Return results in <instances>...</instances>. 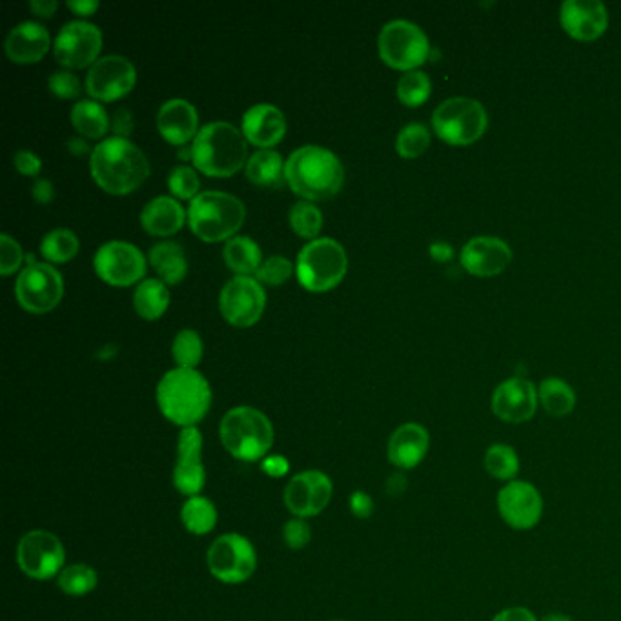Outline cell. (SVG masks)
<instances>
[{
    "label": "cell",
    "mask_w": 621,
    "mask_h": 621,
    "mask_svg": "<svg viewBox=\"0 0 621 621\" xmlns=\"http://www.w3.org/2000/svg\"><path fill=\"white\" fill-rule=\"evenodd\" d=\"M90 168L102 190L115 195L130 194L150 175V163L143 150L115 135L93 148Z\"/></svg>",
    "instance_id": "1"
},
{
    "label": "cell",
    "mask_w": 621,
    "mask_h": 621,
    "mask_svg": "<svg viewBox=\"0 0 621 621\" xmlns=\"http://www.w3.org/2000/svg\"><path fill=\"white\" fill-rule=\"evenodd\" d=\"M285 177L297 195L310 201H323L341 190L345 170L336 153L317 144H306L288 157Z\"/></svg>",
    "instance_id": "2"
},
{
    "label": "cell",
    "mask_w": 621,
    "mask_h": 621,
    "mask_svg": "<svg viewBox=\"0 0 621 621\" xmlns=\"http://www.w3.org/2000/svg\"><path fill=\"white\" fill-rule=\"evenodd\" d=\"M157 405L179 427H195L212 405V388L195 368H174L157 385Z\"/></svg>",
    "instance_id": "3"
},
{
    "label": "cell",
    "mask_w": 621,
    "mask_h": 621,
    "mask_svg": "<svg viewBox=\"0 0 621 621\" xmlns=\"http://www.w3.org/2000/svg\"><path fill=\"white\" fill-rule=\"evenodd\" d=\"M246 137L234 124L215 121L195 135L192 159L210 177H230L246 163Z\"/></svg>",
    "instance_id": "4"
},
{
    "label": "cell",
    "mask_w": 621,
    "mask_h": 621,
    "mask_svg": "<svg viewBox=\"0 0 621 621\" xmlns=\"http://www.w3.org/2000/svg\"><path fill=\"white\" fill-rule=\"evenodd\" d=\"M219 436L224 448L241 461L265 459L274 445V427L261 410L235 407L224 414Z\"/></svg>",
    "instance_id": "5"
},
{
    "label": "cell",
    "mask_w": 621,
    "mask_h": 621,
    "mask_svg": "<svg viewBox=\"0 0 621 621\" xmlns=\"http://www.w3.org/2000/svg\"><path fill=\"white\" fill-rule=\"evenodd\" d=\"M245 217L241 199L215 190L197 195L188 210L192 232L208 243L232 239L245 223Z\"/></svg>",
    "instance_id": "6"
},
{
    "label": "cell",
    "mask_w": 621,
    "mask_h": 621,
    "mask_svg": "<svg viewBox=\"0 0 621 621\" xmlns=\"http://www.w3.org/2000/svg\"><path fill=\"white\" fill-rule=\"evenodd\" d=\"M347 268L345 248L330 237L314 239L297 255V279L310 292H326L339 285Z\"/></svg>",
    "instance_id": "7"
},
{
    "label": "cell",
    "mask_w": 621,
    "mask_h": 621,
    "mask_svg": "<svg viewBox=\"0 0 621 621\" xmlns=\"http://www.w3.org/2000/svg\"><path fill=\"white\" fill-rule=\"evenodd\" d=\"M432 124L443 141L454 146H467L485 133L489 117L483 104L476 99L452 97L436 108Z\"/></svg>",
    "instance_id": "8"
},
{
    "label": "cell",
    "mask_w": 621,
    "mask_h": 621,
    "mask_svg": "<svg viewBox=\"0 0 621 621\" xmlns=\"http://www.w3.org/2000/svg\"><path fill=\"white\" fill-rule=\"evenodd\" d=\"M381 59L398 70H416L430 53L425 31L414 22L396 19L383 26L377 39Z\"/></svg>",
    "instance_id": "9"
},
{
    "label": "cell",
    "mask_w": 621,
    "mask_h": 621,
    "mask_svg": "<svg viewBox=\"0 0 621 621\" xmlns=\"http://www.w3.org/2000/svg\"><path fill=\"white\" fill-rule=\"evenodd\" d=\"M208 569L212 576L228 585H237L250 580L257 567V554L254 545L241 534H223L210 545Z\"/></svg>",
    "instance_id": "10"
},
{
    "label": "cell",
    "mask_w": 621,
    "mask_h": 621,
    "mask_svg": "<svg viewBox=\"0 0 621 621\" xmlns=\"http://www.w3.org/2000/svg\"><path fill=\"white\" fill-rule=\"evenodd\" d=\"M496 509L499 518L505 525H509L510 529L525 532L540 525L545 512V501L540 489L534 483L518 478L505 483L499 489Z\"/></svg>",
    "instance_id": "11"
},
{
    "label": "cell",
    "mask_w": 621,
    "mask_h": 621,
    "mask_svg": "<svg viewBox=\"0 0 621 621\" xmlns=\"http://www.w3.org/2000/svg\"><path fill=\"white\" fill-rule=\"evenodd\" d=\"M17 561L31 580H51L64 569L66 552L55 534L48 530H30L19 541Z\"/></svg>",
    "instance_id": "12"
},
{
    "label": "cell",
    "mask_w": 621,
    "mask_h": 621,
    "mask_svg": "<svg viewBox=\"0 0 621 621\" xmlns=\"http://www.w3.org/2000/svg\"><path fill=\"white\" fill-rule=\"evenodd\" d=\"M64 294L62 275L46 263H33L22 270L15 283V296L22 308L33 314L50 312L61 303Z\"/></svg>",
    "instance_id": "13"
},
{
    "label": "cell",
    "mask_w": 621,
    "mask_h": 621,
    "mask_svg": "<svg viewBox=\"0 0 621 621\" xmlns=\"http://www.w3.org/2000/svg\"><path fill=\"white\" fill-rule=\"evenodd\" d=\"M266 305V294L261 283L248 277L237 275L224 285L219 308L224 319L234 326H252L263 316Z\"/></svg>",
    "instance_id": "14"
},
{
    "label": "cell",
    "mask_w": 621,
    "mask_h": 621,
    "mask_svg": "<svg viewBox=\"0 0 621 621\" xmlns=\"http://www.w3.org/2000/svg\"><path fill=\"white\" fill-rule=\"evenodd\" d=\"M102 48V33L88 21H72L62 26L53 42L55 59L66 68H86Z\"/></svg>",
    "instance_id": "15"
},
{
    "label": "cell",
    "mask_w": 621,
    "mask_h": 621,
    "mask_svg": "<svg viewBox=\"0 0 621 621\" xmlns=\"http://www.w3.org/2000/svg\"><path fill=\"white\" fill-rule=\"evenodd\" d=\"M334 496L332 479L321 470L299 472L288 481L285 490L286 509L297 518H312L328 507Z\"/></svg>",
    "instance_id": "16"
},
{
    "label": "cell",
    "mask_w": 621,
    "mask_h": 621,
    "mask_svg": "<svg viewBox=\"0 0 621 621\" xmlns=\"http://www.w3.org/2000/svg\"><path fill=\"white\" fill-rule=\"evenodd\" d=\"M95 270L106 283L128 286L146 274V259L137 246L126 241H110L97 250Z\"/></svg>",
    "instance_id": "17"
},
{
    "label": "cell",
    "mask_w": 621,
    "mask_h": 621,
    "mask_svg": "<svg viewBox=\"0 0 621 621\" xmlns=\"http://www.w3.org/2000/svg\"><path fill=\"white\" fill-rule=\"evenodd\" d=\"M135 66L123 55H106L93 62L88 77L86 90L97 101H115L135 86Z\"/></svg>",
    "instance_id": "18"
},
{
    "label": "cell",
    "mask_w": 621,
    "mask_h": 621,
    "mask_svg": "<svg viewBox=\"0 0 621 621\" xmlns=\"http://www.w3.org/2000/svg\"><path fill=\"white\" fill-rule=\"evenodd\" d=\"M206 483L203 465V434L197 427H186L177 441L174 485L184 496H199Z\"/></svg>",
    "instance_id": "19"
},
{
    "label": "cell",
    "mask_w": 621,
    "mask_h": 621,
    "mask_svg": "<svg viewBox=\"0 0 621 621\" xmlns=\"http://www.w3.org/2000/svg\"><path fill=\"white\" fill-rule=\"evenodd\" d=\"M538 407V388L523 377H510L499 383L492 394V412L496 418L512 425H520L534 418Z\"/></svg>",
    "instance_id": "20"
},
{
    "label": "cell",
    "mask_w": 621,
    "mask_h": 621,
    "mask_svg": "<svg viewBox=\"0 0 621 621\" xmlns=\"http://www.w3.org/2000/svg\"><path fill=\"white\" fill-rule=\"evenodd\" d=\"M512 261L509 243L494 235H479L470 239L461 250V265L472 275L492 277L498 275Z\"/></svg>",
    "instance_id": "21"
},
{
    "label": "cell",
    "mask_w": 621,
    "mask_h": 621,
    "mask_svg": "<svg viewBox=\"0 0 621 621\" xmlns=\"http://www.w3.org/2000/svg\"><path fill=\"white\" fill-rule=\"evenodd\" d=\"M561 26L578 41H594L609 26V11L600 0H567L560 10Z\"/></svg>",
    "instance_id": "22"
},
{
    "label": "cell",
    "mask_w": 621,
    "mask_h": 621,
    "mask_svg": "<svg viewBox=\"0 0 621 621\" xmlns=\"http://www.w3.org/2000/svg\"><path fill=\"white\" fill-rule=\"evenodd\" d=\"M430 450V434L419 423H405L392 432L388 439V461L405 472L419 467Z\"/></svg>",
    "instance_id": "23"
},
{
    "label": "cell",
    "mask_w": 621,
    "mask_h": 621,
    "mask_svg": "<svg viewBox=\"0 0 621 621\" xmlns=\"http://www.w3.org/2000/svg\"><path fill=\"white\" fill-rule=\"evenodd\" d=\"M286 132V119L283 112L272 104H255L243 115V133L250 143L268 150L279 143Z\"/></svg>",
    "instance_id": "24"
},
{
    "label": "cell",
    "mask_w": 621,
    "mask_h": 621,
    "mask_svg": "<svg viewBox=\"0 0 621 621\" xmlns=\"http://www.w3.org/2000/svg\"><path fill=\"white\" fill-rule=\"evenodd\" d=\"M199 115L192 102L186 99H170L157 113V128L168 143H188L199 133Z\"/></svg>",
    "instance_id": "25"
},
{
    "label": "cell",
    "mask_w": 621,
    "mask_h": 621,
    "mask_svg": "<svg viewBox=\"0 0 621 621\" xmlns=\"http://www.w3.org/2000/svg\"><path fill=\"white\" fill-rule=\"evenodd\" d=\"M50 44V33L42 24L26 21L10 31L6 39V53L11 61L28 64L41 61Z\"/></svg>",
    "instance_id": "26"
},
{
    "label": "cell",
    "mask_w": 621,
    "mask_h": 621,
    "mask_svg": "<svg viewBox=\"0 0 621 621\" xmlns=\"http://www.w3.org/2000/svg\"><path fill=\"white\" fill-rule=\"evenodd\" d=\"M141 224L148 234L168 237L181 230L184 224V210L174 197H155L141 212Z\"/></svg>",
    "instance_id": "27"
},
{
    "label": "cell",
    "mask_w": 621,
    "mask_h": 621,
    "mask_svg": "<svg viewBox=\"0 0 621 621\" xmlns=\"http://www.w3.org/2000/svg\"><path fill=\"white\" fill-rule=\"evenodd\" d=\"M150 263L157 270V274L161 275L164 283H181L184 275L188 272V261L186 255L179 243L175 241H164L157 243L150 250Z\"/></svg>",
    "instance_id": "28"
},
{
    "label": "cell",
    "mask_w": 621,
    "mask_h": 621,
    "mask_svg": "<svg viewBox=\"0 0 621 621\" xmlns=\"http://www.w3.org/2000/svg\"><path fill=\"white\" fill-rule=\"evenodd\" d=\"M538 398L543 410L552 418H565L576 407V392L560 377H547L538 388Z\"/></svg>",
    "instance_id": "29"
},
{
    "label": "cell",
    "mask_w": 621,
    "mask_h": 621,
    "mask_svg": "<svg viewBox=\"0 0 621 621\" xmlns=\"http://www.w3.org/2000/svg\"><path fill=\"white\" fill-rule=\"evenodd\" d=\"M285 164L281 153L272 148L259 150L246 163V177L259 186H281L286 181Z\"/></svg>",
    "instance_id": "30"
},
{
    "label": "cell",
    "mask_w": 621,
    "mask_h": 621,
    "mask_svg": "<svg viewBox=\"0 0 621 621\" xmlns=\"http://www.w3.org/2000/svg\"><path fill=\"white\" fill-rule=\"evenodd\" d=\"M483 469L490 478L498 479L503 485L518 479L521 470V459L518 450L507 443H494L485 450Z\"/></svg>",
    "instance_id": "31"
},
{
    "label": "cell",
    "mask_w": 621,
    "mask_h": 621,
    "mask_svg": "<svg viewBox=\"0 0 621 621\" xmlns=\"http://www.w3.org/2000/svg\"><path fill=\"white\" fill-rule=\"evenodd\" d=\"M170 305V292L161 279H144L133 294V306L139 316L153 321L163 316Z\"/></svg>",
    "instance_id": "32"
},
{
    "label": "cell",
    "mask_w": 621,
    "mask_h": 621,
    "mask_svg": "<svg viewBox=\"0 0 621 621\" xmlns=\"http://www.w3.org/2000/svg\"><path fill=\"white\" fill-rule=\"evenodd\" d=\"M72 124L77 132L88 139H99L108 132L110 117L101 102L84 99L72 108Z\"/></svg>",
    "instance_id": "33"
},
{
    "label": "cell",
    "mask_w": 621,
    "mask_h": 621,
    "mask_svg": "<svg viewBox=\"0 0 621 621\" xmlns=\"http://www.w3.org/2000/svg\"><path fill=\"white\" fill-rule=\"evenodd\" d=\"M223 255L226 265L239 275L255 274L261 266V248L250 237L237 235L228 239Z\"/></svg>",
    "instance_id": "34"
},
{
    "label": "cell",
    "mask_w": 621,
    "mask_h": 621,
    "mask_svg": "<svg viewBox=\"0 0 621 621\" xmlns=\"http://www.w3.org/2000/svg\"><path fill=\"white\" fill-rule=\"evenodd\" d=\"M184 529L195 536H204L212 532L217 525V509L214 503L204 496H192L186 499L181 509Z\"/></svg>",
    "instance_id": "35"
},
{
    "label": "cell",
    "mask_w": 621,
    "mask_h": 621,
    "mask_svg": "<svg viewBox=\"0 0 621 621\" xmlns=\"http://www.w3.org/2000/svg\"><path fill=\"white\" fill-rule=\"evenodd\" d=\"M57 583H59L64 594L79 598V596H86V594L97 589L99 574L86 563H73V565H68L62 569Z\"/></svg>",
    "instance_id": "36"
},
{
    "label": "cell",
    "mask_w": 621,
    "mask_h": 621,
    "mask_svg": "<svg viewBox=\"0 0 621 621\" xmlns=\"http://www.w3.org/2000/svg\"><path fill=\"white\" fill-rule=\"evenodd\" d=\"M41 252L51 263H68L79 252V239L68 228H55L44 235Z\"/></svg>",
    "instance_id": "37"
},
{
    "label": "cell",
    "mask_w": 621,
    "mask_h": 621,
    "mask_svg": "<svg viewBox=\"0 0 621 621\" xmlns=\"http://www.w3.org/2000/svg\"><path fill=\"white\" fill-rule=\"evenodd\" d=\"M432 92V82L427 73L410 70L398 82L399 101L407 106H421Z\"/></svg>",
    "instance_id": "38"
},
{
    "label": "cell",
    "mask_w": 621,
    "mask_h": 621,
    "mask_svg": "<svg viewBox=\"0 0 621 621\" xmlns=\"http://www.w3.org/2000/svg\"><path fill=\"white\" fill-rule=\"evenodd\" d=\"M290 226L294 232L306 239H314L323 228V214L316 204L299 201L290 210Z\"/></svg>",
    "instance_id": "39"
},
{
    "label": "cell",
    "mask_w": 621,
    "mask_h": 621,
    "mask_svg": "<svg viewBox=\"0 0 621 621\" xmlns=\"http://www.w3.org/2000/svg\"><path fill=\"white\" fill-rule=\"evenodd\" d=\"M430 146V132L427 126L421 123H410L401 128L396 139V150L405 159H414Z\"/></svg>",
    "instance_id": "40"
},
{
    "label": "cell",
    "mask_w": 621,
    "mask_h": 621,
    "mask_svg": "<svg viewBox=\"0 0 621 621\" xmlns=\"http://www.w3.org/2000/svg\"><path fill=\"white\" fill-rule=\"evenodd\" d=\"M175 361L181 368H194L203 357V341L195 330H181L174 339Z\"/></svg>",
    "instance_id": "41"
},
{
    "label": "cell",
    "mask_w": 621,
    "mask_h": 621,
    "mask_svg": "<svg viewBox=\"0 0 621 621\" xmlns=\"http://www.w3.org/2000/svg\"><path fill=\"white\" fill-rule=\"evenodd\" d=\"M170 192L181 199H195L199 192V177L190 166H175L168 177Z\"/></svg>",
    "instance_id": "42"
},
{
    "label": "cell",
    "mask_w": 621,
    "mask_h": 621,
    "mask_svg": "<svg viewBox=\"0 0 621 621\" xmlns=\"http://www.w3.org/2000/svg\"><path fill=\"white\" fill-rule=\"evenodd\" d=\"M290 275H292V263L283 255L268 257L255 272L257 281H263L268 285H281V283L288 281Z\"/></svg>",
    "instance_id": "43"
},
{
    "label": "cell",
    "mask_w": 621,
    "mask_h": 621,
    "mask_svg": "<svg viewBox=\"0 0 621 621\" xmlns=\"http://www.w3.org/2000/svg\"><path fill=\"white\" fill-rule=\"evenodd\" d=\"M22 263V248L11 235H0V274L10 275Z\"/></svg>",
    "instance_id": "44"
},
{
    "label": "cell",
    "mask_w": 621,
    "mask_h": 621,
    "mask_svg": "<svg viewBox=\"0 0 621 621\" xmlns=\"http://www.w3.org/2000/svg\"><path fill=\"white\" fill-rule=\"evenodd\" d=\"M51 92L55 93L61 99H73L82 92L81 81L79 77L72 72H55L51 73L50 81H48Z\"/></svg>",
    "instance_id": "45"
},
{
    "label": "cell",
    "mask_w": 621,
    "mask_h": 621,
    "mask_svg": "<svg viewBox=\"0 0 621 621\" xmlns=\"http://www.w3.org/2000/svg\"><path fill=\"white\" fill-rule=\"evenodd\" d=\"M283 538H285L288 549H305L306 545L312 540V530H310V525L305 520L296 518V520L286 521L285 529H283Z\"/></svg>",
    "instance_id": "46"
},
{
    "label": "cell",
    "mask_w": 621,
    "mask_h": 621,
    "mask_svg": "<svg viewBox=\"0 0 621 621\" xmlns=\"http://www.w3.org/2000/svg\"><path fill=\"white\" fill-rule=\"evenodd\" d=\"M348 505H350L352 514L359 518V520H368L374 514V510H376L374 499L370 498V494L363 492V490L352 492V496L348 499Z\"/></svg>",
    "instance_id": "47"
},
{
    "label": "cell",
    "mask_w": 621,
    "mask_h": 621,
    "mask_svg": "<svg viewBox=\"0 0 621 621\" xmlns=\"http://www.w3.org/2000/svg\"><path fill=\"white\" fill-rule=\"evenodd\" d=\"M13 164L15 168L21 172L22 175H28V177H35V175L41 174L42 161L30 152V150H19L13 157Z\"/></svg>",
    "instance_id": "48"
},
{
    "label": "cell",
    "mask_w": 621,
    "mask_h": 621,
    "mask_svg": "<svg viewBox=\"0 0 621 621\" xmlns=\"http://www.w3.org/2000/svg\"><path fill=\"white\" fill-rule=\"evenodd\" d=\"M490 621H540V618L527 607L514 605V607H507V609L496 612Z\"/></svg>",
    "instance_id": "49"
},
{
    "label": "cell",
    "mask_w": 621,
    "mask_h": 621,
    "mask_svg": "<svg viewBox=\"0 0 621 621\" xmlns=\"http://www.w3.org/2000/svg\"><path fill=\"white\" fill-rule=\"evenodd\" d=\"M112 130L115 132V137H128L133 130L132 113L128 112L126 108H119L117 112L113 113Z\"/></svg>",
    "instance_id": "50"
},
{
    "label": "cell",
    "mask_w": 621,
    "mask_h": 621,
    "mask_svg": "<svg viewBox=\"0 0 621 621\" xmlns=\"http://www.w3.org/2000/svg\"><path fill=\"white\" fill-rule=\"evenodd\" d=\"M263 472H266L270 478H283L288 474L290 465L286 461L285 456H266L261 465Z\"/></svg>",
    "instance_id": "51"
},
{
    "label": "cell",
    "mask_w": 621,
    "mask_h": 621,
    "mask_svg": "<svg viewBox=\"0 0 621 621\" xmlns=\"http://www.w3.org/2000/svg\"><path fill=\"white\" fill-rule=\"evenodd\" d=\"M31 194L37 203L48 204L55 197V188L48 179H37L31 188Z\"/></svg>",
    "instance_id": "52"
},
{
    "label": "cell",
    "mask_w": 621,
    "mask_h": 621,
    "mask_svg": "<svg viewBox=\"0 0 621 621\" xmlns=\"http://www.w3.org/2000/svg\"><path fill=\"white\" fill-rule=\"evenodd\" d=\"M408 481L403 472H396L387 479V492L390 496H399L407 490Z\"/></svg>",
    "instance_id": "53"
},
{
    "label": "cell",
    "mask_w": 621,
    "mask_h": 621,
    "mask_svg": "<svg viewBox=\"0 0 621 621\" xmlns=\"http://www.w3.org/2000/svg\"><path fill=\"white\" fill-rule=\"evenodd\" d=\"M68 8L77 15H92L99 8L97 0H68Z\"/></svg>",
    "instance_id": "54"
},
{
    "label": "cell",
    "mask_w": 621,
    "mask_h": 621,
    "mask_svg": "<svg viewBox=\"0 0 621 621\" xmlns=\"http://www.w3.org/2000/svg\"><path fill=\"white\" fill-rule=\"evenodd\" d=\"M57 2L55 0H33L30 2V10L41 17H51L53 11L57 10Z\"/></svg>",
    "instance_id": "55"
},
{
    "label": "cell",
    "mask_w": 621,
    "mask_h": 621,
    "mask_svg": "<svg viewBox=\"0 0 621 621\" xmlns=\"http://www.w3.org/2000/svg\"><path fill=\"white\" fill-rule=\"evenodd\" d=\"M430 254L438 261H448L452 257V246L447 243H436L430 246Z\"/></svg>",
    "instance_id": "56"
},
{
    "label": "cell",
    "mask_w": 621,
    "mask_h": 621,
    "mask_svg": "<svg viewBox=\"0 0 621 621\" xmlns=\"http://www.w3.org/2000/svg\"><path fill=\"white\" fill-rule=\"evenodd\" d=\"M68 148H70V152L77 153V155L88 152V144L84 143L82 139H70Z\"/></svg>",
    "instance_id": "57"
},
{
    "label": "cell",
    "mask_w": 621,
    "mask_h": 621,
    "mask_svg": "<svg viewBox=\"0 0 621 621\" xmlns=\"http://www.w3.org/2000/svg\"><path fill=\"white\" fill-rule=\"evenodd\" d=\"M540 621H574L569 614H563V612H550L547 616L540 618Z\"/></svg>",
    "instance_id": "58"
},
{
    "label": "cell",
    "mask_w": 621,
    "mask_h": 621,
    "mask_svg": "<svg viewBox=\"0 0 621 621\" xmlns=\"http://www.w3.org/2000/svg\"><path fill=\"white\" fill-rule=\"evenodd\" d=\"M330 621H345V620H330Z\"/></svg>",
    "instance_id": "59"
}]
</instances>
